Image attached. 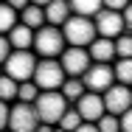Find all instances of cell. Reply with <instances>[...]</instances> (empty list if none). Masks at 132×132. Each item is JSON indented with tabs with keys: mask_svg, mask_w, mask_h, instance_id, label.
Segmentation results:
<instances>
[{
	"mask_svg": "<svg viewBox=\"0 0 132 132\" xmlns=\"http://www.w3.org/2000/svg\"><path fill=\"white\" fill-rule=\"evenodd\" d=\"M59 65H62L65 76H76V79H81V73L90 68V53H87V48L70 45V48H65V51L59 53Z\"/></svg>",
	"mask_w": 132,
	"mask_h": 132,
	"instance_id": "ba28073f",
	"label": "cell"
},
{
	"mask_svg": "<svg viewBox=\"0 0 132 132\" xmlns=\"http://www.w3.org/2000/svg\"><path fill=\"white\" fill-rule=\"evenodd\" d=\"M0 132H11V129H9V127H6V129H0Z\"/></svg>",
	"mask_w": 132,
	"mask_h": 132,
	"instance_id": "e575fe53",
	"label": "cell"
},
{
	"mask_svg": "<svg viewBox=\"0 0 132 132\" xmlns=\"http://www.w3.org/2000/svg\"><path fill=\"white\" fill-rule=\"evenodd\" d=\"M118 124H121V132H132V107L118 115Z\"/></svg>",
	"mask_w": 132,
	"mask_h": 132,
	"instance_id": "484cf974",
	"label": "cell"
},
{
	"mask_svg": "<svg viewBox=\"0 0 132 132\" xmlns=\"http://www.w3.org/2000/svg\"><path fill=\"white\" fill-rule=\"evenodd\" d=\"M34 110L39 115V124L56 127L59 118L65 115V110H68V98L59 90H39V96L34 98Z\"/></svg>",
	"mask_w": 132,
	"mask_h": 132,
	"instance_id": "3957f363",
	"label": "cell"
},
{
	"mask_svg": "<svg viewBox=\"0 0 132 132\" xmlns=\"http://www.w3.org/2000/svg\"><path fill=\"white\" fill-rule=\"evenodd\" d=\"M17 84L20 81H14L11 76H6V73H0V101H14L17 98Z\"/></svg>",
	"mask_w": 132,
	"mask_h": 132,
	"instance_id": "ffe728a7",
	"label": "cell"
},
{
	"mask_svg": "<svg viewBox=\"0 0 132 132\" xmlns=\"http://www.w3.org/2000/svg\"><path fill=\"white\" fill-rule=\"evenodd\" d=\"M20 23H23V26H28L31 31L42 28V26H45V9H42V6H34V3H28L26 9L20 11Z\"/></svg>",
	"mask_w": 132,
	"mask_h": 132,
	"instance_id": "9a60e30c",
	"label": "cell"
},
{
	"mask_svg": "<svg viewBox=\"0 0 132 132\" xmlns=\"http://www.w3.org/2000/svg\"><path fill=\"white\" fill-rule=\"evenodd\" d=\"M70 14H73V11H70V3H68V0H51V3L45 6V23H48V26L59 28Z\"/></svg>",
	"mask_w": 132,
	"mask_h": 132,
	"instance_id": "5bb4252c",
	"label": "cell"
},
{
	"mask_svg": "<svg viewBox=\"0 0 132 132\" xmlns=\"http://www.w3.org/2000/svg\"><path fill=\"white\" fill-rule=\"evenodd\" d=\"M53 132H68V129H62V127H53Z\"/></svg>",
	"mask_w": 132,
	"mask_h": 132,
	"instance_id": "836d02e7",
	"label": "cell"
},
{
	"mask_svg": "<svg viewBox=\"0 0 132 132\" xmlns=\"http://www.w3.org/2000/svg\"><path fill=\"white\" fill-rule=\"evenodd\" d=\"M39 127V115L34 104L28 101H17L14 107H9V129L11 132H34Z\"/></svg>",
	"mask_w": 132,
	"mask_h": 132,
	"instance_id": "52a82bcc",
	"label": "cell"
},
{
	"mask_svg": "<svg viewBox=\"0 0 132 132\" xmlns=\"http://www.w3.org/2000/svg\"><path fill=\"white\" fill-rule=\"evenodd\" d=\"M70 3V11L73 14H81V17H93L96 11H101V0H68Z\"/></svg>",
	"mask_w": 132,
	"mask_h": 132,
	"instance_id": "e0dca14e",
	"label": "cell"
},
{
	"mask_svg": "<svg viewBox=\"0 0 132 132\" xmlns=\"http://www.w3.org/2000/svg\"><path fill=\"white\" fill-rule=\"evenodd\" d=\"M121 17H124V34H129L132 31V0L121 9Z\"/></svg>",
	"mask_w": 132,
	"mask_h": 132,
	"instance_id": "d4e9b609",
	"label": "cell"
},
{
	"mask_svg": "<svg viewBox=\"0 0 132 132\" xmlns=\"http://www.w3.org/2000/svg\"><path fill=\"white\" fill-rule=\"evenodd\" d=\"M6 3H9V6L14 9V11H23V9H26V6L31 3V0H6Z\"/></svg>",
	"mask_w": 132,
	"mask_h": 132,
	"instance_id": "4dcf8cb0",
	"label": "cell"
},
{
	"mask_svg": "<svg viewBox=\"0 0 132 132\" xmlns=\"http://www.w3.org/2000/svg\"><path fill=\"white\" fill-rule=\"evenodd\" d=\"M93 23H96V34L107 37V39H115L124 34V17L121 11H112V9H101L93 14Z\"/></svg>",
	"mask_w": 132,
	"mask_h": 132,
	"instance_id": "9c48e42d",
	"label": "cell"
},
{
	"mask_svg": "<svg viewBox=\"0 0 132 132\" xmlns=\"http://www.w3.org/2000/svg\"><path fill=\"white\" fill-rule=\"evenodd\" d=\"M112 73H115V81H118V84L132 87V56L129 59H118V62L112 65Z\"/></svg>",
	"mask_w": 132,
	"mask_h": 132,
	"instance_id": "ac0fdd59",
	"label": "cell"
},
{
	"mask_svg": "<svg viewBox=\"0 0 132 132\" xmlns=\"http://www.w3.org/2000/svg\"><path fill=\"white\" fill-rule=\"evenodd\" d=\"M68 79L59 59H37V68H34V76L31 81L39 87V90H59L62 81Z\"/></svg>",
	"mask_w": 132,
	"mask_h": 132,
	"instance_id": "277c9868",
	"label": "cell"
},
{
	"mask_svg": "<svg viewBox=\"0 0 132 132\" xmlns=\"http://www.w3.org/2000/svg\"><path fill=\"white\" fill-rule=\"evenodd\" d=\"M39 96V87L34 84V81H20L17 84V101H28V104H34V98Z\"/></svg>",
	"mask_w": 132,
	"mask_h": 132,
	"instance_id": "44dd1931",
	"label": "cell"
},
{
	"mask_svg": "<svg viewBox=\"0 0 132 132\" xmlns=\"http://www.w3.org/2000/svg\"><path fill=\"white\" fill-rule=\"evenodd\" d=\"M9 53H11V45H9V37L6 34H0V65L9 59Z\"/></svg>",
	"mask_w": 132,
	"mask_h": 132,
	"instance_id": "4316f807",
	"label": "cell"
},
{
	"mask_svg": "<svg viewBox=\"0 0 132 132\" xmlns=\"http://www.w3.org/2000/svg\"><path fill=\"white\" fill-rule=\"evenodd\" d=\"M59 28H62L65 42H68V45H79V48H87V45L98 37L93 17H81V14H70Z\"/></svg>",
	"mask_w": 132,
	"mask_h": 132,
	"instance_id": "7a4b0ae2",
	"label": "cell"
},
{
	"mask_svg": "<svg viewBox=\"0 0 132 132\" xmlns=\"http://www.w3.org/2000/svg\"><path fill=\"white\" fill-rule=\"evenodd\" d=\"M14 26H17V11L6 0H0V34H9Z\"/></svg>",
	"mask_w": 132,
	"mask_h": 132,
	"instance_id": "d6986e66",
	"label": "cell"
},
{
	"mask_svg": "<svg viewBox=\"0 0 132 132\" xmlns=\"http://www.w3.org/2000/svg\"><path fill=\"white\" fill-rule=\"evenodd\" d=\"M34 68H37V56L28 51H11L9 53V59L3 62V73L6 76H11L14 81H28L34 76Z\"/></svg>",
	"mask_w": 132,
	"mask_h": 132,
	"instance_id": "5b68a950",
	"label": "cell"
},
{
	"mask_svg": "<svg viewBox=\"0 0 132 132\" xmlns=\"http://www.w3.org/2000/svg\"><path fill=\"white\" fill-rule=\"evenodd\" d=\"M127 3H129V0H101V6H104V9H112V11H121Z\"/></svg>",
	"mask_w": 132,
	"mask_h": 132,
	"instance_id": "83f0119b",
	"label": "cell"
},
{
	"mask_svg": "<svg viewBox=\"0 0 132 132\" xmlns=\"http://www.w3.org/2000/svg\"><path fill=\"white\" fill-rule=\"evenodd\" d=\"M73 132H98V127H96L93 121H81V124H79Z\"/></svg>",
	"mask_w": 132,
	"mask_h": 132,
	"instance_id": "f546056e",
	"label": "cell"
},
{
	"mask_svg": "<svg viewBox=\"0 0 132 132\" xmlns=\"http://www.w3.org/2000/svg\"><path fill=\"white\" fill-rule=\"evenodd\" d=\"M112 45H115V56H118V59H129V56H132V34L115 37Z\"/></svg>",
	"mask_w": 132,
	"mask_h": 132,
	"instance_id": "7402d4cb",
	"label": "cell"
},
{
	"mask_svg": "<svg viewBox=\"0 0 132 132\" xmlns=\"http://www.w3.org/2000/svg\"><path fill=\"white\" fill-rule=\"evenodd\" d=\"M6 37H9L11 51H28V48H31V42H34V31H31L28 26H23L20 20H17V26L11 28Z\"/></svg>",
	"mask_w": 132,
	"mask_h": 132,
	"instance_id": "4fadbf2b",
	"label": "cell"
},
{
	"mask_svg": "<svg viewBox=\"0 0 132 132\" xmlns=\"http://www.w3.org/2000/svg\"><path fill=\"white\" fill-rule=\"evenodd\" d=\"M81 84H84V90H90V93H104L107 87L115 84L112 65H110V62H93V65L81 73Z\"/></svg>",
	"mask_w": 132,
	"mask_h": 132,
	"instance_id": "8992f818",
	"label": "cell"
},
{
	"mask_svg": "<svg viewBox=\"0 0 132 132\" xmlns=\"http://www.w3.org/2000/svg\"><path fill=\"white\" fill-rule=\"evenodd\" d=\"M129 90H132V87H129Z\"/></svg>",
	"mask_w": 132,
	"mask_h": 132,
	"instance_id": "d590c367",
	"label": "cell"
},
{
	"mask_svg": "<svg viewBox=\"0 0 132 132\" xmlns=\"http://www.w3.org/2000/svg\"><path fill=\"white\" fill-rule=\"evenodd\" d=\"M81 124V115H79V110H65V115L59 118V124L56 127H62V129H68V132H73L76 127Z\"/></svg>",
	"mask_w": 132,
	"mask_h": 132,
	"instance_id": "cb8c5ba5",
	"label": "cell"
},
{
	"mask_svg": "<svg viewBox=\"0 0 132 132\" xmlns=\"http://www.w3.org/2000/svg\"><path fill=\"white\" fill-rule=\"evenodd\" d=\"M101 98H104V110L107 112H112V115H121V112H127L132 107V90L127 84H112V87H107L104 93H101Z\"/></svg>",
	"mask_w": 132,
	"mask_h": 132,
	"instance_id": "30bf717a",
	"label": "cell"
},
{
	"mask_svg": "<svg viewBox=\"0 0 132 132\" xmlns=\"http://www.w3.org/2000/svg\"><path fill=\"white\" fill-rule=\"evenodd\" d=\"M6 127H9V104L0 101V129H6Z\"/></svg>",
	"mask_w": 132,
	"mask_h": 132,
	"instance_id": "f1b7e54d",
	"label": "cell"
},
{
	"mask_svg": "<svg viewBox=\"0 0 132 132\" xmlns=\"http://www.w3.org/2000/svg\"><path fill=\"white\" fill-rule=\"evenodd\" d=\"M76 110H79L81 121H98L101 115H104V98H101V93H90V90H84L79 98H76Z\"/></svg>",
	"mask_w": 132,
	"mask_h": 132,
	"instance_id": "8fae6325",
	"label": "cell"
},
{
	"mask_svg": "<svg viewBox=\"0 0 132 132\" xmlns=\"http://www.w3.org/2000/svg\"><path fill=\"white\" fill-rule=\"evenodd\" d=\"M65 37H62V28L56 26H45L37 28L34 31V42H31V48H34V53L39 56V59H59V53L65 51Z\"/></svg>",
	"mask_w": 132,
	"mask_h": 132,
	"instance_id": "6da1fadb",
	"label": "cell"
},
{
	"mask_svg": "<svg viewBox=\"0 0 132 132\" xmlns=\"http://www.w3.org/2000/svg\"><path fill=\"white\" fill-rule=\"evenodd\" d=\"M96 127H98V132H121L118 115H112V112H104V115L96 121Z\"/></svg>",
	"mask_w": 132,
	"mask_h": 132,
	"instance_id": "603a6c76",
	"label": "cell"
},
{
	"mask_svg": "<svg viewBox=\"0 0 132 132\" xmlns=\"http://www.w3.org/2000/svg\"><path fill=\"white\" fill-rule=\"evenodd\" d=\"M87 53H90V62H112L115 59V45L107 37H96L87 45Z\"/></svg>",
	"mask_w": 132,
	"mask_h": 132,
	"instance_id": "7c38bea8",
	"label": "cell"
},
{
	"mask_svg": "<svg viewBox=\"0 0 132 132\" xmlns=\"http://www.w3.org/2000/svg\"><path fill=\"white\" fill-rule=\"evenodd\" d=\"M59 93H62V96L68 98V104H70V101L76 104V98H79L81 93H84V84H81V79H76V76H68V79L62 81Z\"/></svg>",
	"mask_w": 132,
	"mask_h": 132,
	"instance_id": "2e32d148",
	"label": "cell"
},
{
	"mask_svg": "<svg viewBox=\"0 0 132 132\" xmlns=\"http://www.w3.org/2000/svg\"><path fill=\"white\" fill-rule=\"evenodd\" d=\"M34 132H53V127H51V124H39Z\"/></svg>",
	"mask_w": 132,
	"mask_h": 132,
	"instance_id": "1f68e13d",
	"label": "cell"
},
{
	"mask_svg": "<svg viewBox=\"0 0 132 132\" xmlns=\"http://www.w3.org/2000/svg\"><path fill=\"white\" fill-rule=\"evenodd\" d=\"M31 3H34V6H42V9H45V6L51 3V0H31Z\"/></svg>",
	"mask_w": 132,
	"mask_h": 132,
	"instance_id": "d6a6232c",
	"label": "cell"
}]
</instances>
